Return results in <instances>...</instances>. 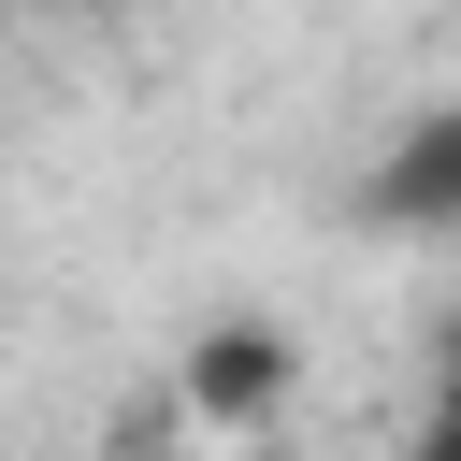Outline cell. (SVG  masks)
Here are the masks:
<instances>
[{"label": "cell", "mask_w": 461, "mask_h": 461, "mask_svg": "<svg viewBox=\"0 0 461 461\" xmlns=\"http://www.w3.org/2000/svg\"><path fill=\"white\" fill-rule=\"evenodd\" d=\"M360 216H375V230H461V101H447V115H418V130L375 158Z\"/></svg>", "instance_id": "cell-1"}, {"label": "cell", "mask_w": 461, "mask_h": 461, "mask_svg": "<svg viewBox=\"0 0 461 461\" xmlns=\"http://www.w3.org/2000/svg\"><path fill=\"white\" fill-rule=\"evenodd\" d=\"M418 461H461V389L432 403V432H418Z\"/></svg>", "instance_id": "cell-3"}, {"label": "cell", "mask_w": 461, "mask_h": 461, "mask_svg": "<svg viewBox=\"0 0 461 461\" xmlns=\"http://www.w3.org/2000/svg\"><path fill=\"white\" fill-rule=\"evenodd\" d=\"M274 389H288V331L230 317V331L187 346V403H202V418H274Z\"/></svg>", "instance_id": "cell-2"}]
</instances>
